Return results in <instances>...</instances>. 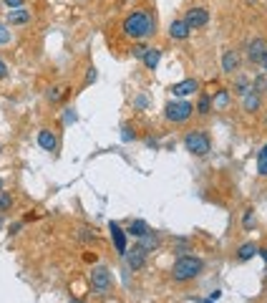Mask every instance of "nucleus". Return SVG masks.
<instances>
[{"label": "nucleus", "mask_w": 267, "mask_h": 303, "mask_svg": "<svg viewBox=\"0 0 267 303\" xmlns=\"http://www.w3.org/2000/svg\"><path fill=\"white\" fill-rule=\"evenodd\" d=\"M121 31L124 36H129L131 41H144V38H151L154 31H156V23H154V15L146 10V8H136L131 10L124 23H121Z\"/></svg>", "instance_id": "nucleus-1"}, {"label": "nucleus", "mask_w": 267, "mask_h": 303, "mask_svg": "<svg viewBox=\"0 0 267 303\" xmlns=\"http://www.w3.org/2000/svg\"><path fill=\"white\" fill-rule=\"evenodd\" d=\"M204 270V263L194 255H182L177 258V263L172 265V278L177 283H187V281H194L199 278V273Z\"/></svg>", "instance_id": "nucleus-2"}, {"label": "nucleus", "mask_w": 267, "mask_h": 303, "mask_svg": "<svg viewBox=\"0 0 267 303\" xmlns=\"http://www.w3.org/2000/svg\"><path fill=\"white\" fill-rule=\"evenodd\" d=\"M192 114H194V104L187 99H172L164 106V119L172 124H184L192 119Z\"/></svg>", "instance_id": "nucleus-3"}, {"label": "nucleus", "mask_w": 267, "mask_h": 303, "mask_svg": "<svg viewBox=\"0 0 267 303\" xmlns=\"http://www.w3.org/2000/svg\"><path fill=\"white\" fill-rule=\"evenodd\" d=\"M184 147H187L189 154H194V157L209 154V152H212L209 134H207L204 129H192V132H187V134H184Z\"/></svg>", "instance_id": "nucleus-4"}, {"label": "nucleus", "mask_w": 267, "mask_h": 303, "mask_svg": "<svg viewBox=\"0 0 267 303\" xmlns=\"http://www.w3.org/2000/svg\"><path fill=\"white\" fill-rule=\"evenodd\" d=\"M111 286H114V278H111V270L106 265H96L93 273H91V291L96 296H109L111 293Z\"/></svg>", "instance_id": "nucleus-5"}, {"label": "nucleus", "mask_w": 267, "mask_h": 303, "mask_svg": "<svg viewBox=\"0 0 267 303\" xmlns=\"http://www.w3.org/2000/svg\"><path fill=\"white\" fill-rule=\"evenodd\" d=\"M197 91H199V81H197V78H184V81L169 86V94H172L174 99H187V96H192V94H197Z\"/></svg>", "instance_id": "nucleus-6"}, {"label": "nucleus", "mask_w": 267, "mask_h": 303, "mask_svg": "<svg viewBox=\"0 0 267 303\" xmlns=\"http://www.w3.org/2000/svg\"><path fill=\"white\" fill-rule=\"evenodd\" d=\"M184 23L194 31V28H202V25H207L209 23V10L207 8H202V5H197V8H189L187 10V15H184Z\"/></svg>", "instance_id": "nucleus-7"}, {"label": "nucleus", "mask_w": 267, "mask_h": 303, "mask_svg": "<svg viewBox=\"0 0 267 303\" xmlns=\"http://www.w3.org/2000/svg\"><path fill=\"white\" fill-rule=\"evenodd\" d=\"M146 255H149V253H146V250L136 243L134 248L126 250V255H124V258H126V263H129V268H131V270H141V268L146 265Z\"/></svg>", "instance_id": "nucleus-8"}, {"label": "nucleus", "mask_w": 267, "mask_h": 303, "mask_svg": "<svg viewBox=\"0 0 267 303\" xmlns=\"http://www.w3.org/2000/svg\"><path fill=\"white\" fill-rule=\"evenodd\" d=\"M109 230H111V240H114V245H116V250H119V255H126V250H129V245H126V230L119 225L116 220H111L109 223Z\"/></svg>", "instance_id": "nucleus-9"}, {"label": "nucleus", "mask_w": 267, "mask_h": 303, "mask_svg": "<svg viewBox=\"0 0 267 303\" xmlns=\"http://www.w3.org/2000/svg\"><path fill=\"white\" fill-rule=\"evenodd\" d=\"M265 51H267V41H265V38H255V41H250V46H247V58H250V64H255V66H257Z\"/></svg>", "instance_id": "nucleus-10"}, {"label": "nucleus", "mask_w": 267, "mask_h": 303, "mask_svg": "<svg viewBox=\"0 0 267 303\" xmlns=\"http://www.w3.org/2000/svg\"><path fill=\"white\" fill-rule=\"evenodd\" d=\"M30 18H33V15H30L28 8H15V10H8L5 23H8V25H28Z\"/></svg>", "instance_id": "nucleus-11"}, {"label": "nucleus", "mask_w": 267, "mask_h": 303, "mask_svg": "<svg viewBox=\"0 0 267 303\" xmlns=\"http://www.w3.org/2000/svg\"><path fill=\"white\" fill-rule=\"evenodd\" d=\"M38 147L46 152H56L58 147V137H56V132H51V129H41L38 132Z\"/></svg>", "instance_id": "nucleus-12"}, {"label": "nucleus", "mask_w": 267, "mask_h": 303, "mask_svg": "<svg viewBox=\"0 0 267 303\" xmlns=\"http://www.w3.org/2000/svg\"><path fill=\"white\" fill-rule=\"evenodd\" d=\"M189 33H192V28L184 23V18H179V20H174V23L169 25V36H172L174 41H187Z\"/></svg>", "instance_id": "nucleus-13"}, {"label": "nucleus", "mask_w": 267, "mask_h": 303, "mask_svg": "<svg viewBox=\"0 0 267 303\" xmlns=\"http://www.w3.org/2000/svg\"><path fill=\"white\" fill-rule=\"evenodd\" d=\"M237 69H240V56H237V51H229L227 48L222 53V71L224 74H235Z\"/></svg>", "instance_id": "nucleus-14"}, {"label": "nucleus", "mask_w": 267, "mask_h": 303, "mask_svg": "<svg viewBox=\"0 0 267 303\" xmlns=\"http://www.w3.org/2000/svg\"><path fill=\"white\" fill-rule=\"evenodd\" d=\"M260 106H262V99H260V94L252 88L250 94H245L242 96V109L247 111V114H255V111H260Z\"/></svg>", "instance_id": "nucleus-15"}, {"label": "nucleus", "mask_w": 267, "mask_h": 303, "mask_svg": "<svg viewBox=\"0 0 267 303\" xmlns=\"http://www.w3.org/2000/svg\"><path fill=\"white\" fill-rule=\"evenodd\" d=\"M68 91H71V88L61 86V83H58V86H51V88L46 91V99H48V104H61L68 96Z\"/></svg>", "instance_id": "nucleus-16"}, {"label": "nucleus", "mask_w": 267, "mask_h": 303, "mask_svg": "<svg viewBox=\"0 0 267 303\" xmlns=\"http://www.w3.org/2000/svg\"><path fill=\"white\" fill-rule=\"evenodd\" d=\"M257 245L255 243H242L240 248H237V260H242V263H247V260H252L255 255H257Z\"/></svg>", "instance_id": "nucleus-17"}, {"label": "nucleus", "mask_w": 267, "mask_h": 303, "mask_svg": "<svg viewBox=\"0 0 267 303\" xmlns=\"http://www.w3.org/2000/svg\"><path fill=\"white\" fill-rule=\"evenodd\" d=\"M139 245H141V248H144L146 253H154V250L159 248V235L149 230L146 235H141V237H139Z\"/></svg>", "instance_id": "nucleus-18"}, {"label": "nucleus", "mask_w": 267, "mask_h": 303, "mask_svg": "<svg viewBox=\"0 0 267 303\" xmlns=\"http://www.w3.org/2000/svg\"><path fill=\"white\" fill-rule=\"evenodd\" d=\"M229 101H232V94H229V88H219V91L214 94V99H212L214 109H227V106H229Z\"/></svg>", "instance_id": "nucleus-19"}, {"label": "nucleus", "mask_w": 267, "mask_h": 303, "mask_svg": "<svg viewBox=\"0 0 267 303\" xmlns=\"http://www.w3.org/2000/svg\"><path fill=\"white\" fill-rule=\"evenodd\" d=\"M126 232H129V235H134V237H141V235H146V232H149V225H146V220L136 218V220H131V223H129Z\"/></svg>", "instance_id": "nucleus-20"}, {"label": "nucleus", "mask_w": 267, "mask_h": 303, "mask_svg": "<svg viewBox=\"0 0 267 303\" xmlns=\"http://www.w3.org/2000/svg\"><path fill=\"white\" fill-rule=\"evenodd\" d=\"M159 61H161V51H159V48H149L146 56H144V66H146L149 71H154V69L159 66Z\"/></svg>", "instance_id": "nucleus-21"}, {"label": "nucleus", "mask_w": 267, "mask_h": 303, "mask_svg": "<svg viewBox=\"0 0 267 303\" xmlns=\"http://www.w3.org/2000/svg\"><path fill=\"white\" fill-rule=\"evenodd\" d=\"M212 109H214V104H212V96L202 94L199 101H197V106H194V114H199V116H207V114H209Z\"/></svg>", "instance_id": "nucleus-22"}, {"label": "nucleus", "mask_w": 267, "mask_h": 303, "mask_svg": "<svg viewBox=\"0 0 267 303\" xmlns=\"http://www.w3.org/2000/svg\"><path fill=\"white\" fill-rule=\"evenodd\" d=\"M255 86H252V81L247 78V76H240L237 81H235V86H232V91L235 94H240V96H245V94H250Z\"/></svg>", "instance_id": "nucleus-23"}, {"label": "nucleus", "mask_w": 267, "mask_h": 303, "mask_svg": "<svg viewBox=\"0 0 267 303\" xmlns=\"http://www.w3.org/2000/svg\"><path fill=\"white\" fill-rule=\"evenodd\" d=\"M257 174L267 177V142L262 144V149L257 152Z\"/></svg>", "instance_id": "nucleus-24"}, {"label": "nucleus", "mask_w": 267, "mask_h": 303, "mask_svg": "<svg viewBox=\"0 0 267 303\" xmlns=\"http://www.w3.org/2000/svg\"><path fill=\"white\" fill-rule=\"evenodd\" d=\"M189 250H192V243H189L187 237H179V240H177V248H174V253L182 258V255H187Z\"/></svg>", "instance_id": "nucleus-25"}, {"label": "nucleus", "mask_w": 267, "mask_h": 303, "mask_svg": "<svg viewBox=\"0 0 267 303\" xmlns=\"http://www.w3.org/2000/svg\"><path fill=\"white\" fill-rule=\"evenodd\" d=\"M149 104H151V101H149V96H146V94H139V96L134 99V106H136L139 111H144V109H146Z\"/></svg>", "instance_id": "nucleus-26"}, {"label": "nucleus", "mask_w": 267, "mask_h": 303, "mask_svg": "<svg viewBox=\"0 0 267 303\" xmlns=\"http://www.w3.org/2000/svg\"><path fill=\"white\" fill-rule=\"evenodd\" d=\"M242 227H245V230H252V227H255V210H247V213H245Z\"/></svg>", "instance_id": "nucleus-27"}, {"label": "nucleus", "mask_w": 267, "mask_h": 303, "mask_svg": "<svg viewBox=\"0 0 267 303\" xmlns=\"http://www.w3.org/2000/svg\"><path fill=\"white\" fill-rule=\"evenodd\" d=\"M10 43V31H8V23H0V46Z\"/></svg>", "instance_id": "nucleus-28"}, {"label": "nucleus", "mask_w": 267, "mask_h": 303, "mask_svg": "<svg viewBox=\"0 0 267 303\" xmlns=\"http://www.w3.org/2000/svg\"><path fill=\"white\" fill-rule=\"evenodd\" d=\"M146 51H149V46H141V43H139V46H134V48H131V56H134V58H141V61H144Z\"/></svg>", "instance_id": "nucleus-29"}, {"label": "nucleus", "mask_w": 267, "mask_h": 303, "mask_svg": "<svg viewBox=\"0 0 267 303\" xmlns=\"http://www.w3.org/2000/svg\"><path fill=\"white\" fill-rule=\"evenodd\" d=\"M10 205H13V197H10L8 192H0V213H3V210H8Z\"/></svg>", "instance_id": "nucleus-30"}, {"label": "nucleus", "mask_w": 267, "mask_h": 303, "mask_svg": "<svg viewBox=\"0 0 267 303\" xmlns=\"http://www.w3.org/2000/svg\"><path fill=\"white\" fill-rule=\"evenodd\" d=\"M121 139H124V142H134V139H136L134 127H124V129H121Z\"/></svg>", "instance_id": "nucleus-31"}, {"label": "nucleus", "mask_w": 267, "mask_h": 303, "mask_svg": "<svg viewBox=\"0 0 267 303\" xmlns=\"http://www.w3.org/2000/svg\"><path fill=\"white\" fill-rule=\"evenodd\" d=\"M3 5L8 10H15V8H25V0H3Z\"/></svg>", "instance_id": "nucleus-32"}, {"label": "nucleus", "mask_w": 267, "mask_h": 303, "mask_svg": "<svg viewBox=\"0 0 267 303\" xmlns=\"http://www.w3.org/2000/svg\"><path fill=\"white\" fill-rule=\"evenodd\" d=\"M76 119H78V116H76V111H73V109H66V114H63V122H66V124H73Z\"/></svg>", "instance_id": "nucleus-33"}, {"label": "nucleus", "mask_w": 267, "mask_h": 303, "mask_svg": "<svg viewBox=\"0 0 267 303\" xmlns=\"http://www.w3.org/2000/svg\"><path fill=\"white\" fill-rule=\"evenodd\" d=\"M78 232H81V240H93V230H86V227H81Z\"/></svg>", "instance_id": "nucleus-34"}, {"label": "nucleus", "mask_w": 267, "mask_h": 303, "mask_svg": "<svg viewBox=\"0 0 267 303\" xmlns=\"http://www.w3.org/2000/svg\"><path fill=\"white\" fill-rule=\"evenodd\" d=\"M20 227H23V223H13V225H10V235H18Z\"/></svg>", "instance_id": "nucleus-35"}, {"label": "nucleus", "mask_w": 267, "mask_h": 303, "mask_svg": "<svg viewBox=\"0 0 267 303\" xmlns=\"http://www.w3.org/2000/svg\"><path fill=\"white\" fill-rule=\"evenodd\" d=\"M257 66H260L262 71H267V51L262 53V58H260V64H257Z\"/></svg>", "instance_id": "nucleus-36"}, {"label": "nucleus", "mask_w": 267, "mask_h": 303, "mask_svg": "<svg viewBox=\"0 0 267 303\" xmlns=\"http://www.w3.org/2000/svg\"><path fill=\"white\" fill-rule=\"evenodd\" d=\"M8 76V66H5V61L0 58V78H5Z\"/></svg>", "instance_id": "nucleus-37"}, {"label": "nucleus", "mask_w": 267, "mask_h": 303, "mask_svg": "<svg viewBox=\"0 0 267 303\" xmlns=\"http://www.w3.org/2000/svg\"><path fill=\"white\" fill-rule=\"evenodd\" d=\"M93 81H96V71H93V69H91V71H88V74H86V83H93Z\"/></svg>", "instance_id": "nucleus-38"}, {"label": "nucleus", "mask_w": 267, "mask_h": 303, "mask_svg": "<svg viewBox=\"0 0 267 303\" xmlns=\"http://www.w3.org/2000/svg\"><path fill=\"white\" fill-rule=\"evenodd\" d=\"M146 147H151V149H156V139H154V137H146Z\"/></svg>", "instance_id": "nucleus-39"}, {"label": "nucleus", "mask_w": 267, "mask_h": 303, "mask_svg": "<svg viewBox=\"0 0 267 303\" xmlns=\"http://www.w3.org/2000/svg\"><path fill=\"white\" fill-rule=\"evenodd\" d=\"M257 255H262V260L267 263V248H260V250H257Z\"/></svg>", "instance_id": "nucleus-40"}, {"label": "nucleus", "mask_w": 267, "mask_h": 303, "mask_svg": "<svg viewBox=\"0 0 267 303\" xmlns=\"http://www.w3.org/2000/svg\"><path fill=\"white\" fill-rule=\"evenodd\" d=\"M68 303H81V301H76V298H71V301H68Z\"/></svg>", "instance_id": "nucleus-41"}, {"label": "nucleus", "mask_w": 267, "mask_h": 303, "mask_svg": "<svg viewBox=\"0 0 267 303\" xmlns=\"http://www.w3.org/2000/svg\"><path fill=\"white\" fill-rule=\"evenodd\" d=\"M204 303H214V301H204Z\"/></svg>", "instance_id": "nucleus-42"}, {"label": "nucleus", "mask_w": 267, "mask_h": 303, "mask_svg": "<svg viewBox=\"0 0 267 303\" xmlns=\"http://www.w3.org/2000/svg\"><path fill=\"white\" fill-rule=\"evenodd\" d=\"M265 91H267V81H265Z\"/></svg>", "instance_id": "nucleus-43"}, {"label": "nucleus", "mask_w": 267, "mask_h": 303, "mask_svg": "<svg viewBox=\"0 0 267 303\" xmlns=\"http://www.w3.org/2000/svg\"><path fill=\"white\" fill-rule=\"evenodd\" d=\"M0 152H3V144H0Z\"/></svg>", "instance_id": "nucleus-44"}, {"label": "nucleus", "mask_w": 267, "mask_h": 303, "mask_svg": "<svg viewBox=\"0 0 267 303\" xmlns=\"http://www.w3.org/2000/svg\"><path fill=\"white\" fill-rule=\"evenodd\" d=\"M0 187H3V182H0Z\"/></svg>", "instance_id": "nucleus-45"}]
</instances>
